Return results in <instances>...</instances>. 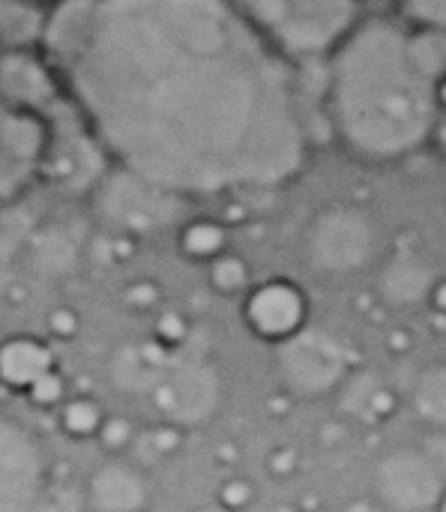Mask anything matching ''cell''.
<instances>
[{"instance_id": "obj_1", "label": "cell", "mask_w": 446, "mask_h": 512, "mask_svg": "<svg viewBox=\"0 0 446 512\" xmlns=\"http://www.w3.org/2000/svg\"><path fill=\"white\" fill-rule=\"evenodd\" d=\"M63 72L102 150L183 198L276 189L306 165L294 60L234 0H96Z\"/></svg>"}, {"instance_id": "obj_2", "label": "cell", "mask_w": 446, "mask_h": 512, "mask_svg": "<svg viewBox=\"0 0 446 512\" xmlns=\"http://www.w3.org/2000/svg\"><path fill=\"white\" fill-rule=\"evenodd\" d=\"M435 84L405 18H360L327 57L330 126L366 162L405 159L438 132Z\"/></svg>"}, {"instance_id": "obj_3", "label": "cell", "mask_w": 446, "mask_h": 512, "mask_svg": "<svg viewBox=\"0 0 446 512\" xmlns=\"http://www.w3.org/2000/svg\"><path fill=\"white\" fill-rule=\"evenodd\" d=\"M288 60L330 57L360 21V0H234Z\"/></svg>"}, {"instance_id": "obj_4", "label": "cell", "mask_w": 446, "mask_h": 512, "mask_svg": "<svg viewBox=\"0 0 446 512\" xmlns=\"http://www.w3.org/2000/svg\"><path fill=\"white\" fill-rule=\"evenodd\" d=\"M303 255L315 273L351 279L384 258L381 228L366 210L354 204H333L315 213L306 225Z\"/></svg>"}, {"instance_id": "obj_5", "label": "cell", "mask_w": 446, "mask_h": 512, "mask_svg": "<svg viewBox=\"0 0 446 512\" xmlns=\"http://www.w3.org/2000/svg\"><path fill=\"white\" fill-rule=\"evenodd\" d=\"M273 366L282 390L291 399H327L351 378V348L321 327H306L294 339L273 348Z\"/></svg>"}, {"instance_id": "obj_6", "label": "cell", "mask_w": 446, "mask_h": 512, "mask_svg": "<svg viewBox=\"0 0 446 512\" xmlns=\"http://www.w3.org/2000/svg\"><path fill=\"white\" fill-rule=\"evenodd\" d=\"M93 207L123 234H153L180 222L186 198L120 165L93 186Z\"/></svg>"}, {"instance_id": "obj_7", "label": "cell", "mask_w": 446, "mask_h": 512, "mask_svg": "<svg viewBox=\"0 0 446 512\" xmlns=\"http://www.w3.org/2000/svg\"><path fill=\"white\" fill-rule=\"evenodd\" d=\"M444 489V465L429 450L396 447L375 462L372 492L387 512H435Z\"/></svg>"}, {"instance_id": "obj_8", "label": "cell", "mask_w": 446, "mask_h": 512, "mask_svg": "<svg viewBox=\"0 0 446 512\" xmlns=\"http://www.w3.org/2000/svg\"><path fill=\"white\" fill-rule=\"evenodd\" d=\"M51 123L39 111L0 99V201L21 195L45 168Z\"/></svg>"}, {"instance_id": "obj_9", "label": "cell", "mask_w": 446, "mask_h": 512, "mask_svg": "<svg viewBox=\"0 0 446 512\" xmlns=\"http://www.w3.org/2000/svg\"><path fill=\"white\" fill-rule=\"evenodd\" d=\"M48 480V459L36 435L0 414V512H33Z\"/></svg>"}, {"instance_id": "obj_10", "label": "cell", "mask_w": 446, "mask_h": 512, "mask_svg": "<svg viewBox=\"0 0 446 512\" xmlns=\"http://www.w3.org/2000/svg\"><path fill=\"white\" fill-rule=\"evenodd\" d=\"M309 294L294 279L276 276L255 282L240 300L243 327L264 345L276 348L309 327Z\"/></svg>"}, {"instance_id": "obj_11", "label": "cell", "mask_w": 446, "mask_h": 512, "mask_svg": "<svg viewBox=\"0 0 446 512\" xmlns=\"http://www.w3.org/2000/svg\"><path fill=\"white\" fill-rule=\"evenodd\" d=\"M153 408L165 423L174 426H201L207 423L222 402V381L213 366L201 360L168 366L165 375L150 390Z\"/></svg>"}, {"instance_id": "obj_12", "label": "cell", "mask_w": 446, "mask_h": 512, "mask_svg": "<svg viewBox=\"0 0 446 512\" xmlns=\"http://www.w3.org/2000/svg\"><path fill=\"white\" fill-rule=\"evenodd\" d=\"M96 135H84L69 123L51 126V144L45 156V174L66 192L93 189L102 180V159H99Z\"/></svg>"}, {"instance_id": "obj_13", "label": "cell", "mask_w": 446, "mask_h": 512, "mask_svg": "<svg viewBox=\"0 0 446 512\" xmlns=\"http://www.w3.org/2000/svg\"><path fill=\"white\" fill-rule=\"evenodd\" d=\"M438 282V270L432 261L414 246H396L390 255L378 261L375 291L390 309H417L426 306L432 288Z\"/></svg>"}, {"instance_id": "obj_14", "label": "cell", "mask_w": 446, "mask_h": 512, "mask_svg": "<svg viewBox=\"0 0 446 512\" xmlns=\"http://www.w3.org/2000/svg\"><path fill=\"white\" fill-rule=\"evenodd\" d=\"M150 498V480L123 456H108V462L93 468L84 480L87 512H147Z\"/></svg>"}, {"instance_id": "obj_15", "label": "cell", "mask_w": 446, "mask_h": 512, "mask_svg": "<svg viewBox=\"0 0 446 512\" xmlns=\"http://www.w3.org/2000/svg\"><path fill=\"white\" fill-rule=\"evenodd\" d=\"M0 99L42 111L54 102V78L48 66L24 48H6L0 60Z\"/></svg>"}, {"instance_id": "obj_16", "label": "cell", "mask_w": 446, "mask_h": 512, "mask_svg": "<svg viewBox=\"0 0 446 512\" xmlns=\"http://www.w3.org/2000/svg\"><path fill=\"white\" fill-rule=\"evenodd\" d=\"M54 369V351L36 336H9L0 342V384L6 393H24Z\"/></svg>"}, {"instance_id": "obj_17", "label": "cell", "mask_w": 446, "mask_h": 512, "mask_svg": "<svg viewBox=\"0 0 446 512\" xmlns=\"http://www.w3.org/2000/svg\"><path fill=\"white\" fill-rule=\"evenodd\" d=\"M93 3L96 0H57L54 9L45 15L42 42L60 66L78 51V45L90 27Z\"/></svg>"}, {"instance_id": "obj_18", "label": "cell", "mask_w": 446, "mask_h": 512, "mask_svg": "<svg viewBox=\"0 0 446 512\" xmlns=\"http://www.w3.org/2000/svg\"><path fill=\"white\" fill-rule=\"evenodd\" d=\"M411 408L423 426L446 432V363L426 366L411 387Z\"/></svg>"}, {"instance_id": "obj_19", "label": "cell", "mask_w": 446, "mask_h": 512, "mask_svg": "<svg viewBox=\"0 0 446 512\" xmlns=\"http://www.w3.org/2000/svg\"><path fill=\"white\" fill-rule=\"evenodd\" d=\"M177 246H180L183 258L198 261V264H210L228 252V231L216 219H189L180 228Z\"/></svg>"}, {"instance_id": "obj_20", "label": "cell", "mask_w": 446, "mask_h": 512, "mask_svg": "<svg viewBox=\"0 0 446 512\" xmlns=\"http://www.w3.org/2000/svg\"><path fill=\"white\" fill-rule=\"evenodd\" d=\"M45 18L30 0H0V39L6 48H24L33 39H42Z\"/></svg>"}, {"instance_id": "obj_21", "label": "cell", "mask_w": 446, "mask_h": 512, "mask_svg": "<svg viewBox=\"0 0 446 512\" xmlns=\"http://www.w3.org/2000/svg\"><path fill=\"white\" fill-rule=\"evenodd\" d=\"M105 408L90 399V396H69L60 411H57V426L66 438L72 441H96L102 423H105Z\"/></svg>"}, {"instance_id": "obj_22", "label": "cell", "mask_w": 446, "mask_h": 512, "mask_svg": "<svg viewBox=\"0 0 446 512\" xmlns=\"http://www.w3.org/2000/svg\"><path fill=\"white\" fill-rule=\"evenodd\" d=\"M207 279H210V288L216 294H222V297H240V300L255 285L249 264L240 255H234V252H225L216 261H210L207 264Z\"/></svg>"}, {"instance_id": "obj_23", "label": "cell", "mask_w": 446, "mask_h": 512, "mask_svg": "<svg viewBox=\"0 0 446 512\" xmlns=\"http://www.w3.org/2000/svg\"><path fill=\"white\" fill-rule=\"evenodd\" d=\"M24 399L36 408V411H60V405L69 399V387H66V378L51 369L45 372L39 381H33L27 390H24Z\"/></svg>"}, {"instance_id": "obj_24", "label": "cell", "mask_w": 446, "mask_h": 512, "mask_svg": "<svg viewBox=\"0 0 446 512\" xmlns=\"http://www.w3.org/2000/svg\"><path fill=\"white\" fill-rule=\"evenodd\" d=\"M138 438V429L129 417L123 414H108L99 435H96V444L108 453V456H123Z\"/></svg>"}, {"instance_id": "obj_25", "label": "cell", "mask_w": 446, "mask_h": 512, "mask_svg": "<svg viewBox=\"0 0 446 512\" xmlns=\"http://www.w3.org/2000/svg\"><path fill=\"white\" fill-rule=\"evenodd\" d=\"M33 512H87L84 504V486L75 489L72 483H60V480H48L39 504Z\"/></svg>"}, {"instance_id": "obj_26", "label": "cell", "mask_w": 446, "mask_h": 512, "mask_svg": "<svg viewBox=\"0 0 446 512\" xmlns=\"http://www.w3.org/2000/svg\"><path fill=\"white\" fill-rule=\"evenodd\" d=\"M258 492H255V483L249 477H225L219 486H216V504L225 512H246L255 504Z\"/></svg>"}, {"instance_id": "obj_27", "label": "cell", "mask_w": 446, "mask_h": 512, "mask_svg": "<svg viewBox=\"0 0 446 512\" xmlns=\"http://www.w3.org/2000/svg\"><path fill=\"white\" fill-rule=\"evenodd\" d=\"M402 18L414 27H444L446 30V0H396Z\"/></svg>"}, {"instance_id": "obj_28", "label": "cell", "mask_w": 446, "mask_h": 512, "mask_svg": "<svg viewBox=\"0 0 446 512\" xmlns=\"http://www.w3.org/2000/svg\"><path fill=\"white\" fill-rule=\"evenodd\" d=\"M180 441H183V429L174 426V423H165V420H162V426H156V429L150 432V447H153L159 456L177 453V450H180Z\"/></svg>"}, {"instance_id": "obj_29", "label": "cell", "mask_w": 446, "mask_h": 512, "mask_svg": "<svg viewBox=\"0 0 446 512\" xmlns=\"http://www.w3.org/2000/svg\"><path fill=\"white\" fill-rule=\"evenodd\" d=\"M186 324L180 315H162L159 324H156V342H162L168 351H174L183 339H186Z\"/></svg>"}, {"instance_id": "obj_30", "label": "cell", "mask_w": 446, "mask_h": 512, "mask_svg": "<svg viewBox=\"0 0 446 512\" xmlns=\"http://www.w3.org/2000/svg\"><path fill=\"white\" fill-rule=\"evenodd\" d=\"M297 465H300V459H297V453L288 450V447H279V450H273V453L267 456V471H270V477H276V480L294 477V474H297Z\"/></svg>"}, {"instance_id": "obj_31", "label": "cell", "mask_w": 446, "mask_h": 512, "mask_svg": "<svg viewBox=\"0 0 446 512\" xmlns=\"http://www.w3.org/2000/svg\"><path fill=\"white\" fill-rule=\"evenodd\" d=\"M78 315L72 312V309H54L51 315H48V333L54 336V339H72L75 333H78Z\"/></svg>"}, {"instance_id": "obj_32", "label": "cell", "mask_w": 446, "mask_h": 512, "mask_svg": "<svg viewBox=\"0 0 446 512\" xmlns=\"http://www.w3.org/2000/svg\"><path fill=\"white\" fill-rule=\"evenodd\" d=\"M126 300L135 306V309H153L156 306V300H159V294H156V288L153 285H132L129 288V294H126Z\"/></svg>"}, {"instance_id": "obj_33", "label": "cell", "mask_w": 446, "mask_h": 512, "mask_svg": "<svg viewBox=\"0 0 446 512\" xmlns=\"http://www.w3.org/2000/svg\"><path fill=\"white\" fill-rule=\"evenodd\" d=\"M429 306L446 318V276H438V282L432 288V297H429Z\"/></svg>"}, {"instance_id": "obj_34", "label": "cell", "mask_w": 446, "mask_h": 512, "mask_svg": "<svg viewBox=\"0 0 446 512\" xmlns=\"http://www.w3.org/2000/svg\"><path fill=\"white\" fill-rule=\"evenodd\" d=\"M435 96H438V111H441V120L446 117V75L444 78H438V84H435Z\"/></svg>"}, {"instance_id": "obj_35", "label": "cell", "mask_w": 446, "mask_h": 512, "mask_svg": "<svg viewBox=\"0 0 446 512\" xmlns=\"http://www.w3.org/2000/svg\"><path fill=\"white\" fill-rule=\"evenodd\" d=\"M435 138H438V141H441V144L446 147V117L441 120V123H438V132H435Z\"/></svg>"}, {"instance_id": "obj_36", "label": "cell", "mask_w": 446, "mask_h": 512, "mask_svg": "<svg viewBox=\"0 0 446 512\" xmlns=\"http://www.w3.org/2000/svg\"><path fill=\"white\" fill-rule=\"evenodd\" d=\"M435 512H446V489L444 495H441V501H438V507H435Z\"/></svg>"}, {"instance_id": "obj_37", "label": "cell", "mask_w": 446, "mask_h": 512, "mask_svg": "<svg viewBox=\"0 0 446 512\" xmlns=\"http://www.w3.org/2000/svg\"><path fill=\"white\" fill-rule=\"evenodd\" d=\"M3 54H6V45H3V39H0V60H3Z\"/></svg>"}, {"instance_id": "obj_38", "label": "cell", "mask_w": 446, "mask_h": 512, "mask_svg": "<svg viewBox=\"0 0 446 512\" xmlns=\"http://www.w3.org/2000/svg\"><path fill=\"white\" fill-rule=\"evenodd\" d=\"M3 396H6V390H3V384H0V399H3Z\"/></svg>"}, {"instance_id": "obj_39", "label": "cell", "mask_w": 446, "mask_h": 512, "mask_svg": "<svg viewBox=\"0 0 446 512\" xmlns=\"http://www.w3.org/2000/svg\"><path fill=\"white\" fill-rule=\"evenodd\" d=\"M312 512H327V510H312Z\"/></svg>"}, {"instance_id": "obj_40", "label": "cell", "mask_w": 446, "mask_h": 512, "mask_svg": "<svg viewBox=\"0 0 446 512\" xmlns=\"http://www.w3.org/2000/svg\"><path fill=\"white\" fill-rule=\"evenodd\" d=\"M30 3H39V0H30Z\"/></svg>"}]
</instances>
